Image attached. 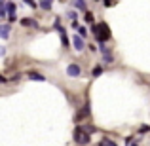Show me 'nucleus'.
Wrapping results in <instances>:
<instances>
[{
    "instance_id": "obj_1",
    "label": "nucleus",
    "mask_w": 150,
    "mask_h": 146,
    "mask_svg": "<svg viewBox=\"0 0 150 146\" xmlns=\"http://www.w3.org/2000/svg\"><path fill=\"white\" fill-rule=\"evenodd\" d=\"M74 142L82 144V146L89 144V142H91V133H88L82 125H78V127L74 129Z\"/></svg>"
},
{
    "instance_id": "obj_2",
    "label": "nucleus",
    "mask_w": 150,
    "mask_h": 146,
    "mask_svg": "<svg viewBox=\"0 0 150 146\" xmlns=\"http://www.w3.org/2000/svg\"><path fill=\"white\" fill-rule=\"evenodd\" d=\"M91 32L97 36V40L99 42H106L110 38V29L105 25V23H99V25H93L91 27Z\"/></svg>"
},
{
    "instance_id": "obj_3",
    "label": "nucleus",
    "mask_w": 150,
    "mask_h": 146,
    "mask_svg": "<svg viewBox=\"0 0 150 146\" xmlns=\"http://www.w3.org/2000/svg\"><path fill=\"white\" fill-rule=\"evenodd\" d=\"M67 74H69L70 78H78V76L82 74V68L76 65V63H70V65L67 66Z\"/></svg>"
},
{
    "instance_id": "obj_4",
    "label": "nucleus",
    "mask_w": 150,
    "mask_h": 146,
    "mask_svg": "<svg viewBox=\"0 0 150 146\" xmlns=\"http://www.w3.org/2000/svg\"><path fill=\"white\" fill-rule=\"evenodd\" d=\"M72 46H74V49H76V51H82V49L86 48L84 38H82L80 34H74V36H72Z\"/></svg>"
},
{
    "instance_id": "obj_5",
    "label": "nucleus",
    "mask_w": 150,
    "mask_h": 146,
    "mask_svg": "<svg viewBox=\"0 0 150 146\" xmlns=\"http://www.w3.org/2000/svg\"><path fill=\"white\" fill-rule=\"evenodd\" d=\"M8 19H10V23H13L17 19V8H15L13 2H8Z\"/></svg>"
},
{
    "instance_id": "obj_6",
    "label": "nucleus",
    "mask_w": 150,
    "mask_h": 146,
    "mask_svg": "<svg viewBox=\"0 0 150 146\" xmlns=\"http://www.w3.org/2000/svg\"><path fill=\"white\" fill-rule=\"evenodd\" d=\"M86 116H89V106H84V108H82L80 112L76 114V118H74V120H76V121H80V120H84Z\"/></svg>"
},
{
    "instance_id": "obj_7",
    "label": "nucleus",
    "mask_w": 150,
    "mask_h": 146,
    "mask_svg": "<svg viewBox=\"0 0 150 146\" xmlns=\"http://www.w3.org/2000/svg\"><path fill=\"white\" fill-rule=\"evenodd\" d=\"M0 36H2L4 40L10 36V25H8V23H2V27H0Z\"/></svg>"
},
{
    "instance_id": "obj_8",
    "label": "nucleus",
    "mask_w": 150,
    "mask_h": 146,
    "mask_svg": "<svg viewBox=\"0 0 150 146\" xmlns=\"http://www.w3.org/2000/svg\"><path fill=\"white\" fill-rule=\"evenodd\" d=\"M29 80H33V82H44L46 76H42V74H38V72H29Z\"/></svg>"
},
{
    "instance_id": "obj_9",
    "label": "nucleus",
    "mask_w": 150,
    "mask_h": 146,
    "mask_svg": "<svg viewBox=\"0 0 150 146\" xmlns=\"http://www.w3.org/2000/svg\"><path fill=\"white\" fill-rule=\"evenodd\" d=\"M74 8L80 10V11H88V6H86L84 0H74Z\"/></svg>"
},
{
    "instance_id": "obj_10",
    "label": "nucleus",
    "mask_w": 150,
    "mask_h": 146,
    "mask_svg": "<svg viewBox=\"0 0 150 146\" xmlns=\"http://www.w3.org/2000/svg\"><path fill=\"white\" fill-rule=\"evenodd\" d=\"M59 34H61V40H63V46H65V48H69V38H67V32H65V29H59Z\"/></svg>"
},
{
    "instance_id": "obj_11",
    "label": "nucleus",
    "mask_w": 150,
    "mask_h": 146,
    "mask_svg": "<svg viewBox=\"0 0 150 146\" xmlns=\"http://www.w3.org/2000/svg\"><path fill=\"white\" fill-rule=\"evenodd\" d=\"M21 25L23 27H38V23L34 19H21Z\"/></svg>"
},
{
    "instance_id": "obj_12",
    "label": "nucleus",
    "mask_w": 150,
    "mask_h": 146,
    "mask_svg": "<svg viewBox=\"0 0 150 146\" xmlns=\"http://www.w3.org/2000/svg\"><path fill=\"white\" fill-rule=\"evenodd\" d=\"M40 8L46 10V11H50L51 10V0H40Z\"/></svg>"
},
{
    "instance_id": "obj_13",
    "label": "nucleus",
    "mask_w": 150,
    "mask_h": 146,
    "mask_svg": "<svg viewBox=\"0 0 150 146\" xmlns=\"http://www.w3.org/2000/svg\"><path fill=\"white\" fill-rule=\"evenodd\" d=\"M99 146H118V144L114 142L112 139H103L101 142H99Z\"/></svg>"
},
{
    "instance_id": "obj_14",
    "label": "nucleus",
    "mask_w": 150,
    "mask_h": 146,
    "mask_svg": "<svg viewBox=\"0 0 150 146\" xmlns=\"http://www.w3.org/2000/svg\"><path fill=\"white\" fill-rule=\"evenodd\" d=\"M76 30H78V34H80L82 38H86V36H88V29H86V27H78Z\"/></svg>"
},
{
    "instance_id": "obj_15",
    "label": "nucleus",
    "mask_w": 150,
    "mask_h": 146,
    "mask_svg": "<svg viewBox=\"0 0 150 146\" xmlns=\"http://www.w3.org/2000/svg\"><path fill=\"white\" fill-rule=\"evenodd\" d=\"M84 21H86V23H93V13H91V11H86Z\"/></svg>"
},
{
    "instance_id": "obj_16",
    "label": "nucleus",
    "mask_w": 150,
    "mask_h": 146,
    "mask_svg": "<svg viewBox=\"0 0 150 146\" xmlns=\"http://www.w3.org/2000/svg\"><path fill=\"white\" fill-rule=\"evenodd\" d=\"M99 49H101V53H103V55H105V53H110V49H108V48H106V46H105V42H101Z\"/></svg>"
},
{
    "instance_id": "obj_17",
    "label": "nucleus",
    "mask_w": 150,
    "mask_h": 146,
    "mask_svg": "<svg viewBox=\"0 0 150 146\" xmlns=\"http://www.w3.org/2000/svg\"><path fill=\"white\" fill-rule=\"evenodd\" d=\"M103 61L105 63H112V53H105L103 55Z\"/></svg>"
},
{
    "instance_id": "obj_18",
    "label": "nucleus",
    "mask_w": 150,
    "mask_h": 146,
    "mask_svg": "<svg viewBox=\"0 0 150 146\" xmlns=\"http://www.w3.org/2000/svg\"><path fill=\"white\" fill-rule=\"evenodd\" d=\"M101 74H103V68H101V66H95V68H93V76H101Z\"/></svg>"
},
{
    "instance_id": "obj_19",
    "label": "nucleus",
    "mask_w": 150,
    "mask_h": 146,
    "mask_svg": "<svg viewBox=\"0 0 150 146\" xmlns=\"http://www.w3.org/2000/svg\"><path fill=\"white\" fill-rule=\"evenodd\" d=\"M67 17H69V19H72V21H76V17H78V15H76V11H69V13H67Z\"/></svg>"
},
{
    "instance_id": "obj_20",
    "label": "nucleus",
    "mask_w": 150,
    "mask_h": 146,
    "mask_svg": "<svg viewBox=\"0 0 150 146\" xmlns=\"http://www.w3.org/2000/svg\"><path fill=\"white\" fill-rule=\"evenodd\" d=\"M23 2H25L27 6H30V8H36V6H38V4L34 2V0H23Z\"/></svg>"
},
{
    "instance_id": "obj_21",
    "label": "nucleus",
    "mask_w": 150,
    "mask_h": 146,
    "mask_svg": "<svg viewBox=\"0 0 150 146\" xmlns=\"http://www.w3.org/2000/svg\"><path fill=\"white\" fill-rule=\"evenodd\" d=\"M19 78H21V76H19V74H13V76H11V78H10V80H11V82H17V80H19Z\"/></svg>"
},
{
    "instance_id": "obj_22",
    "label": "nucleus",
    "mask_w": 150,
    "mask_h": 146,
    "mask_svg": "<svg viewBox=\"0 0 150 146\" xmlns=\"http://www.w3.org/2000/svg\"><path fill=\"white\" fill-rule=\"evenodd\" d=\"M103 4H105V6H112V4H114V0H105Z\"/></svg>"
},
{
    "instance_id": "obj_23",
    "label": "nucleus",
    "mask_w": 150,
    "mask_h": 146,
    "mask_svg": "<svg viewBox=\"0 0 150 146\" xmlns=\"http://www.w3.org/2000/svg\"><path fill=\"white\" fill-rule=\"evenodd\" d=\"M129 146H139V144H135V142H131V144H129Z\"/></svg>"
}]
</instances>
